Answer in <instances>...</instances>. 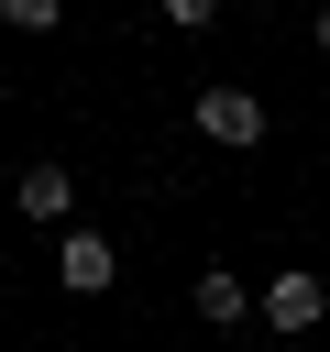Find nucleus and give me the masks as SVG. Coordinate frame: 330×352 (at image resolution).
<instances>
[{"instance_id":"20e7f679","label":"nucleus","mask_w":330,"mask_h":352,"mask_svg":"<svg viewBox=\"0 0 330 352\" xmlns=\"http://www.w3.org/2000/svg\"><path fill=\"white\" fill-rule=\"evenodd\" d=\"M11 198H22L33 220H66V209H77V176H66V165H22V176H11Z\"/></svg>"},{"instance_id":"7ed1b4c3","label":"nucleus","mask_w":330,"mask_h":352,"mask_svg":"<svg viewBox=\"0 0 330 352\" xmlns=\"http://www.w3.org/2000/svg\"><path fill=\"white\" fill-rule=\"evenodd\" d=\"M110 275H121V253H110L99 231H66V242H55V286H66V297H99Z\"/></svg>"},{"instance_id":"39448f33","label":"nucleus","mask_w":330,"mask_h":352,"mask_svg":"<svg viewBox=\"0 0 330 352\" xmlns=\"http://www.w3.org/2000/svg\"><path fill=\"white\" fill-rule=\"evenodd\" d=\"M198 319H209V330H231V319H253V286L209 264V275H198Z\"/></svg>"},{"instance_id":"f257e3e1","label":"nucleus","mask_w":330,"mask_h":352,"mask_svg":"<svg viewBox=\"0 0 330 352\" xmlns=\"http://www.w3.org/2000/svg\"><path fill=\"white\" fill-rule=\"evenodd\" d=\"M319 319H330V275H308V264L264 275V330H319Z\"/></svg>"},{"instance_id":"423d86ee","label":"nucleus","mask_w":330,"mask_h":352,"mask_svg":"<svg viewBox=\"0 0 330 352\" xmlns=\"http://www.w3.org/2000/svg\"><path fill=\"white\" fill-rule=\"evenodd\" d=\"M319 55H330V11H319Z\"/></svg>"},{"instance_id":"f03ea898","label":"nucleus","mask_w":330,"mask_h":352,"mask_svg":"<svg viewBox=\"0 0 330 352\" xmlns=\"http://www.w3.org/2000/svg\"><path fill=\"white\" fill-rule=\"evenodd\" d=\"M198 132L209 143H264V99L253 88H198Z\"/></svg>"}]
</instances>
